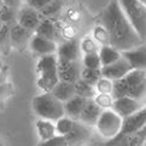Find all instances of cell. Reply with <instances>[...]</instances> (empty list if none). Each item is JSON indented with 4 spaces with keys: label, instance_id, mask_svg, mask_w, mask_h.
Returning <instances> with one entry per match:
<instances>
[{
    "label": "cell",
    "instance_id": "obj_1",
    "mask_svg": "<svg viewBox=\"0 0 146 146\" xmlns=\"http://www.w3.org/2000/svg\"><path fill=\"white\" fill-rule=\"evenodd\" d=\"M101 23L111 37V45L121 52L143 44V38L123 12L119 0H111L101 14Z\"/></svg>",
    "mask_w": 146,
    "mask_h": 146
},
{
    "label": "cell",
    "instance_id": "obj_2",
    "mask_svg": "<svg viewBox=\"0 0 146 146\" xmlns=\"http://www.w3.org/2000/svg\"><path fill=\"white\" fill-rule=\"evenodd\" d=\"M112 95L114 99L131 96L144 102L146 100V70L133 69L125 77L114 81Z\"/></svg>",
    "mask_w": 146,
    "mask_h": 146
},
{
    "label": "cell",
    "instance_id": "obj_3",
    "mask_svg": "<svg viewBox=\"0 0 146 146\" xmlns=\"http://www.w3.org/2000/svg\"><path fill=\"white\" fill-rule=\"evenodd\" d=\"M37 87L42 92H51L60 82L58 75V57L56 54L39 56L36 64Z\"/></svg>",
    "mask_w": 146,
    "mask_h": 146
},
{
    "label": "cell",
    "instance_id": "obj_4",
    "mask_svg": "<svg viewBox=\"0 0 146 146\" xmlns=\"http://www.w3.org/2000/svg\"><path fill=\"white\" fill-rule=\"evenodd\" d=\"M33 113L40 119L57 121L65 115L64 102L58 100L51 92H43L32 100Z\"/></svg>",
    "mask_w": 146,
    "mask_h": 146
},
{
    "label": "cell",
    "instance_id": "obj_5",
    "mask_svg": "<svg viewBox=\"0 0 146 146\" xmlns=\"http://www.w3.org/2000/svg\"><path fill=\"white\" fill-rule=\"evenodd\" d=\"M123 118L119 115L113 108L104 109L96 122V131L101 138L111 140L121 133Z\"/></svg>",
    "mask_w": 146,
    "mask_h": 146
},
{
    "label": "cell",
    "instance_id": "obj_6",
    "mask_svg": "<svg viewBox=\"0 0 146 146\" xmlns=\"http://www.w3.org/2000/svg\"><path fill=\"white\" fill-rule=\"evenodd\" d=\"M123 12L132 23L137 32L146 39V5L140 0H119Z\"/></svg>",
    "mask_w": 146,
    "mask_h": 146
},
{
    "label": "cell",
    "instance_id": "obj_7",
    "mask_svg": "<svg viewBox=\"0 0 146 146\" xmlns=\"http://www.w3.org/2000/svg\"><path fill=\"white\" fill-rule=\"evenodd\" d=\"M43 18L44 17L42 16L39 10L33 9V7L29 5L20 7L17 12V23L33 33L37 30V27L40 24Z\"/></svg>",
    "mask_w": 146,
    "mask_h": 146
},
{
    "label": "cell",
    "instance_id": "obj_8",
    "mask_svg": "<svg viewBox=\"0 0 146 146\" xmlns=\"http://www.w3.org/2000/svg\"><path fill=\"white\" fill-rule=\"evenodd\" d=\"M132 70H133L132 64L122 55V57L119 58L118 61H115L114 63L101 67V74H102V76L111 78L112 81H116V80L125 77L128 72Z\"/></svg>",
    "mask_w": 146,
    "mask_h": 146
},
{
    "label": "cell",
    "instance_id": "obj_9",
    "mask_svg": "<svg viewBox=\"0 0 146 146\" xmlns=\"http://www.w3.org/2000/svg\"><path fill=\"white\" fill-rule=\"evenodd\" d=\"M29 45H30V49L38 56L56 54L58 49V44L56 40L45 38L43 36L36 35V33H33V36L31 37Z\"/></svg>",
    "mask_w": 146,
    "mask_h": 146
},
{
    "label": "cell",
    "instance_id": "obj_10",
    "mask_svg": "<svg viewBox=\"0 0 146 146\" xmlns=\"http://www.w3.org/2000/svg\"><path fill=\"white\" fill-rule=\"evenodd\" d=\"M82 68L78 61H58V75L61 81L75 83L81 78Z\"/></svg>",
    "mask_w": 146,
    "mask_h": 146
},
{
    "label": "cell",
    "instance_id": "obj_11",
    "mask_svg": "<svg viewBox=\"0 0 146 146\" xmlns=\"http://www.w3.org/2000/svg\"><path fill=\"white\" fill-rule=\"evenodd\" d=\"M143 107H144L143 101H139L131 96H122V98L115 99L113 105V109L119 115H121L122 118H126V116L135 113Z\"/></svg>",
    "mask_w": 146,
    "mask_h": 146
},
{
    "label": "cell",
    "instance_id": "obj_12",
    "mask_svg": "<svg viewBox=\"0 0 146 146\" xmlns=\"http://www.w3.org/2000/svg\"><path fill=\"white\" fill-rule=\"evenodd\" d=\"M144 126H146V106H144L135 113L123 118L121 133L129 135L134 133L135 131L143 128Z\"/></svg>",
    "mask_w": 146,
    "mask_h": 146
},
{
    "label": "cell",
    "instance_id": "obj_13",
    "mask_svg": "<svg viewBox=\"0 0 146 146\" xmlns=\"http://www.w3.org/2000/svg\"><path fill=\"white\" fill-rule=\"evenodd\" d=\"M82 51L80 46V42L76 39L64 40L62 44L58 45L57 57L58 61H78Z\"/></svg>",
    "mask_w": 146,
    "mask_h": 146
},
{
    "label": "cell",
    "instance_id": "obj_14",
    "mask_svg": "<svg viewBox=\"0 0 146 146\" xmlns=\"http://www.w3.org/2000/svg\"><path fill=\"white\" fill-rule=\"evenodd\" d=\"M102 111H104V109L94 101V99H88L81 115H80V118H78V121L83 122L87 126L95 127Z\"/></svg>",
    "mask_w": 146,
    "mask_h": 146
},
{
    "label": "cell",
    "instance_id": "obj_15",
    "mask_svg": "<svg viewBox=\"0 0 146 146\" xmlns=\"http://www.w3.org/2000/svg\"><path fill=\"white\" fill-rule=\"evenodd\" d=\"M90 128H92L90 126H87L83 122L76 120L72 129L65 135V139H67V141H68V145L82 144L87 139H89L90 135H92Z\"/></svg>",
    "mask_w": 146,
    "mask_h": 146
},
{
    "label": "cell",
    "instance_id": "obj_16",
    "mask_svg": "<svg viewBox=\"0 0 146 146\" xmlns=\"http://www.w3.org/2000/svg\"><path fill=\"white\" fill-rule=\"evenodd\" d=\"M122 55L129 61L133 69L146 70V44H140L131 50L123 51Z\"/></svg>",
    "mask_w": 146,
    "mask_h": 146
},
{
    "label": "cell",
    "instance_id": "obj_17",
    "mask_svg": "<svg viewBox=\"0 0 146 146\" xmlns=\"http://www.w3.org/2000/svg\"><path fill=\"white\" fill-rule=\"evenodd\" d=\"M36 129H37V134L40 140V144H44L45 141L50 140L51 138L57 135L56 123L52 120L48 119H38L36 121Z\"/></svg>",
    "mask_w": 146,
    "mask_h": 146
},
{
    "label": "cell",
    "instance_id": "obj_18",
    "mask_svg": "<svg viewBox=\"0 0 146 146\" xmlns=\"http://www.w3.org/2000/svg\"><path fill=\"white\" fill-rule=\"evenodd\" d=\"M33 32L29 31L27 29L23 27L21 25H19L18 23L16 25L11 26L10 29V39H11V43L13 45L16 46H23L27 43H30L31 40V37Z\"/></svg>",
    "mask_w": 146,
    "mask_h": 146
},
{
    "label": "cell",
    "instance_id": "obj_19",
    "mask_svg": "<svg viewBox=\"0 0 146 146\" xmlns=\"http://www.w3.org/2000/svg\"><path fill=\"white\" fill-rule=\"evenodd\" d=\"M88 99L82 98L80 95H75L74 98H71L69 101L64 102V109H65V115L70 116L71 119L78 120L80 115H81L83 108L87 104Z\"/></svg>",
    "mask_w": 146,
    "mask_h": 146
},
{
    "label": "cell",
    "instance_id": "obj_20",
    "mask_svg": "<svg viewBox=\"0 0 146 146\" xmlns=\"http://www.w3.org/2000/svg\"><path fill=\"white\" fill-rule=\"evenodd\" d=\"M51 93H52L58 100H61L62 102H67L71 98H74L76 95L75 83L61 81L60 80V82L54 87V89L51 90Z\"/></svg>",
    "mask_w": 146,
    "mask_h": 146
},
{
    "label": "cell",
    "instance_id": "obj_21",
    "mask_svg": "<svg viewBox=\"0 0 146 146\" xmlns=\"http://www.w3.org/2000/svg\"><path fill=\"white\" fill-rule=\"evenodd\" d=\"M35 33L43 36V37H45V38L56 40V42L58 39V36H60L58 29H57L56 24L51 20V18H43L40 24L37 27V30L35 31Z\"/></svg>",
    "mask_w": 146,
    "mask_h": 146
},
{
    "label": "cell",
    "instance_id": "obj_22",
    "mask_svg": "<svg viewBox=\"0 0 146 146\" xmlns=\"http://www.w3.org/2000/svg\"><path fill=\"white\" fill-rule=\"evenodd\" d=\"M99 55H100L102 67H104V65H108L111 63H114L115 61H118L119 58L122 57L121 51L111 44L101 45L99 49Z\"/></svg>",
    "mask_w": 146,
    "mask_h": 146
},
{
    "label": "cell",
    "instance_id": "obj_23",
    "mask_svg": "<svg viewBox=\"0 0 146 146\" xmlns=\"http://www.w3.org/2000/svg\"><path fill=\"white\" fill-rule=\"evenodd\" d=\"M75 90H76V95H80L86 99H94V96L98 93L95 86L88 83L83 78H80L78 81L75 82Z\"/></svg>",
    "mask_w": 146,
    "mask_h": 146
},
{
    "label": "cell",
    "instance_id": "obj_24",
    "mask_svg": "<svg viewBox=\"0 0 146 146\" xmlns=\"http://www.w3.org/2000/svg\"><path fill=\"white\" fill-rule=\"evenodd\" d=\"M92 36L94 37L100 46L101 45H107V44H111V37H109V32L106 29V26L104 24H99L96 25L95 27L93 29V32H92Z\"/></svg>",
    "mask_w": 146,
    "mask_h": 146
},
{
    "label": "cell",
    "instance_id": "obj_25",
    "mask_svg": "<svg viewBox=\"0 0 146 146\" xmlns=\"http://www.w3.org/2000/svg\"><path fill=\"white\" fill-rule=\"evenodd\" d=\"M76 120L71 119L70 116L64 115L62 118H60L57 121H55L56 123V129H57V134L60 135H67L70 131L74 127V123Z\"/></svg>",
    "mask_w": 146,
    "mask_h": 146
},
{
    "label": "cell",
    "instance_id": "obj_26",
    "mask_svg": "<svg viewBox=\"0 0 146 146\" xmlns=\"http://www.w3.org/2000/svg\"><path fill=\"white\" fill-rule=\"evenodd\" d=\"M80 46H81V51L82 55L84 54H92V52H98L100 49V44L94 39V37L92 36H87V37H83L80 42Z\"/></svg>",
    "mask_w": 146,
    "mask_h": 146
},
{
    "label": "cell",
    "instance_id": "obj_27",
    "mask_svg": "<svg viewBox=\"0 0 146 146\" xmlns=\"http://www.w3.org/2000/svg\"><path fill=\"white\" fill-rule=\"evenodd\" d=\"M62 6H63L62 0H52L51 3L45 5L43 9H40L39 12L42 13V16L44 18H51V17L56 16V14L61 11Z\"/></svg>",
    "mask_w": 146,
    "mask_h": 146
},
{
    "label": "cell",
    "instance_id": "obj_28",
    "mask_svg": "<svg viewBox=\"0 0 146 146\" xmlns=\"http://www.w3.org/2000/svg\"><path fill=\"white\" fill-rule=\"evenodd\" d=\"M82 65L86 68L101 69L102 63H101V60H100L99 51L98 52H92V54H84L82 56Z\"/></svg>",
    "mask_w": 146,
    "mask_h": 146
},
{
    "label": "cell",
    "instance_id": "obj_29",
    "mask_svg": "<svg viewBox=\"0 0 146 146\" xmlns=\"http://www.w3.org/2000/svg\"><path fill=\"white\" fill-rule=\"evenodd\" d=\"M102 76L101 74V69H92V68H82L81 71V78H83L84 81H87L88 83L95 86L96 82L100 80V77Z\"/></svg>",
    "mask_w": 146,
    "mask_h": 146
},
{
    "label": "cell",
    "instance_id": "obj_30",
    "mask_svg": "<svg viewBox=\"0 0 146 146\" xmlns=\"http://www.w3.org/2000/svg\"><path fill=\"white\" fill-rule=\"evenodd\" d=\"M114 96L112 94H105V93H96L94 96V101L102 108V109H111L114 105Z\"/></svg>",
    "mask_w": 146,
    "mask_h": 146
},
{
    "label": "cell",
    "instance_id": "obj_31",
    "mask_svg": "<svg viewBox=\"0 0 146 146\" xmlns=\"http://www.w3.org/2000/svg\"><path fill=\"white\" fill-rule=\"evenodd\" d=\"M128 145L129 146L146 145V126L128 135Z\"/></svg>",
    "mask_w": 146,
    "mask_h": 146
},
{
    "label": "cell",
    "instance_id": "obj_32",
    "mask_svg": "<svg viewBox=\"0 0 146 146\" xmlns=\"http://www.w3.org/2000/svg\"><path fill=\"white\" fill-rule=\"evenodd\" d=\"M113 87H114V81L111 78L101 76L100 80L96 82L95 88L98 93H105V94H112L113 93Z\"/></svg>",
    "mask_w": 146,
    "mask_h": 146
},
{
    "label": "cell",
    "instance_id": "obj_33",
    "mask_svg": "<svg viewBox=\"0 0 146 146\" xmlns=\"http://www.w3.org/2000/svg\"><path fill=\"white\" fill-rule=\"evenodd\" d=\"M17 12L18 11L3 5L0 7V21H1V23L10 24V21H12L14 18H17Z\"/></svg>",
    "mask_w": 146,
    "mask_h": 146
},
{
    "label": "cell",
    "instance_id": "obj_34",
    "mask_svg": "<svg viewBox=\"0 0 146 146\" xmlns=\"http://www.w3.org/2000/svg\"><path fill=\"white\" fill-rule=\"evenodd\" d=\"M10 24L1 23L0 25V49L6 46L9 43H11L10 39Z\"/></svg>",
    "mask_w": 146,
    "mask_h": 146
},
{
    "label": "cell",
    "instance_id": "obj_35",
    "mask_svg": "<svg viewBox=\"0 0 146 146\" xmlns=\"http://www.w3.org/2000/svg\"><path fill=\"white\" fill-rule=\"evenodd\" d=\"M61 36L64 38V40L75 39L76 30L74 29V26H71V25H65V26L62 29V31H61Z\"/></svg>",
    "mask_w": 146,
    "mask_h": 146
},
{
    "label": "cell",
    "instance_id": "obj_36",
    "mask_svg": "<svg viewBox=\"0 0 146 146\" xmlns=\"http://www.w3.org/2000/svg\"><path fill=\"white\" fill-rule=\"evenodd\" d=\"M44 145H57V146H62V145H68V141H67V139H65V135L57 134L54 138H51L50 140L45 141Z\"/></svg>",
    "mask_w": 146,
    "mask_h": 146
},
{
    "label": "cell",
    "instance_id": "obj_37",
    "mask_svg": "<svg viewBox=\"0 0 146 146\" xmlns=\"http://www.w3.org/2000/svg\"><path fill=\"white\" fill-rule=\"evenodd\" d=\"M51 1H52V0H25L26 5L33 7V9H37V10L43 9L45 5H48Z\"/></svg>",
    "mask_w": 146,
    "mask_h": 146
},
{
    "label": "cell",
    "instance_id": "obj_38",
    "mask_svg": "<svg viewBox=\"0 0 146 146\" xmlns=\"http://www.w3.org/2000/svg\"><path fill=\"white\" fill-rule=\"evenodd\" d=\"M21 3H23V0H4V5L5 6L16 10V11H18L21 7Z\"/></svg>",
    "mask_w": 146,
    "mask_h": 146
},
{
    "label": "cell",
    "instance_id": "obj_39",
    "mask_svg": "<svg viewBox=\"0 0 146 146\" xmlns=\"http://www.w3.org/2000/svg\"><path fill=\"white\" fill-rule=\"evenodd\" d=\"M11 92V86L4 83V84H0V99H3L5 96H7Z\"/></svg>",
    "mask_w": 146,
    "mask_h": 146
},
{
    "label": "cell",
    "instance_id": "obj_40",
    "mask_svg": "<svg viewBox=\"0 0 146 146\" xmlns=\"http://www.w3.org/2000/svg\"><path fill=\"white\" fill-rule=\"evenodd\" d=\"M80 17H81V14H80L78 11L76 10H69L68 12V18L71 20V21H77L80 19Z\"/></svg>",
    "mask_w": 146,
    "mask_h": 146
},
{
    "label": "cell",
    "instance_id": "obj_41",
    "mask_svg": "<svg viewBox=\"0 0 146 146\" xmlns=\"http://www.w3.org/2000/svg\"><path fill=\"white\" fill-rule=\"evenodd\" d=\"M6 83V74L4 71H0V84Z\"/></svg>",
    "mask_w": 146,
    "mask_h": 146
},
{
    "label": "cell",
    "instance_id": "obj_42",
    "mask_svg": "<svg viewBox=\"0 0 146 146\" xmlns=\"http://www.w3.org/2000/svg\"><path fill=\"white\" fill-rule=\"evenodd\" d=\"M4 5V0H0V7H1Z\"/></svg>",
    "mask_w": 146,
    "mask_h": 146
},
{
    "label": "cell",
    "instance_id": "obj_43",
    "mask_svg": "<svg viewBox=\"0 0 146 146\" xmlns=\"http://www.w3.org/2000/svg\"><path fill=\"white\" fill-rule=\"evenodd\" d=\"M140 1H143V3H144V4L146 5V0H140Z\"/></svg>",
    "mask_w": 146,
    "mask_h": 146
},
{
    "label": "cell",
    "instance_id": "obj_44",
    "mask_svg": "<svg viewBox=\"0 0 146 146\" xmlns=\"http://www.w3.org/2000/svg\"><path fill=\"white\" fill-rule=\"evenodd\" d=\"M0 145H1V141H0Z\"/></svg>",
    "mask_w": 146,
    "mask_h": 146
},
{
    "label": "cell",
    "instance_id": "obj_45",
    "mask_svg": "<svg viewBox=\"0 0 146 146\" xmlns=\"http://www.w3.org/2000/svg\"><path fill=\"white\" fill-rule=\"evenodd\" d=\"M0 71H1V70H0Z\"/></svg>",
    "mask_w": 146,
    "mask_h": 146
}]
</instances>
